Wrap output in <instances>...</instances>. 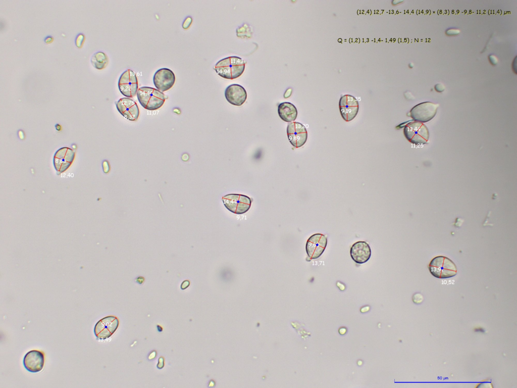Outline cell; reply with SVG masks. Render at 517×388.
<instances>
[{
  "mask_svg": "<svg viewBox=\"0 0 517 388\" xmlns=\"http://www.w3.org/2000/svg\"><path fill=\"white\" fill-rule=\"evenodd\" d=\"M245 67L244 60L237 56H230L219 61L214 70L221 77L227 79H234L240 77Z\"/></svg>",
  "mask_w": 517,
  "mask_h": 388,
  "instance_id": "1",
  "label": "cell"
},
{
  "mask_svg": "<svg viewBox=\"0 0 517 388\" xmlns=\"http://www.w3.org/2000/svg\"><path fill=\"white\" fill-rule=\"evenodd\" d=\"M137 99L142 107L150 111L160 109L164 104L166 98L164 93L151 87L142 86L137 92Z\"/></svg>",
  "mask_w": 517,
  "mask_h": 388,
  "instance_id": "2",
  "label": "cell"
},
{
  "mask_svg": "<svg viewBox=\"0 0 517 388\" xmlns=\"http://www.w3.org/2000/svg\"><path fill=\"white\" fill-rule=\"evenodd\" d=\"M429 269L431 274L438 278H450L457 274V268L454 263L443 256L434 258L429 265Z\"/></svg>",
  "mask_w": 517,
  "mask_h": 388,
  "instance_id": "3",
  "label": "cell"
},
{
  "mask_svg": "<svg viewBox=\"0 0 517 388\" xmlns=\"http://www.w3.org/2000/svg\"><path fill=\"white\" fill-rule=\"evenodd\" d=\"M403 133L410 142L417 145L427 143L429 138V132L427 126L423 123L416 121L407 123L404 127Z\"/></svg>",
  "mask_w": 517,
  "mask_h": 388,
  "instance_id": "4",
  "label": "cell"
},
{
  "mask_svg": "<svg viewBox=\"0 0 517 388\" xmlns=\"http://www.w3.org/2000/svg\"><path fill=\"white\" fill-rule=\"evenodd\" d=\"M222 201L226 209L235 214H243L247 212L251 205V200L247 196L229 193L222 197Z\"/></svg>",
  "mask_w": 517,
  "mask_h": 388,
  "instance_id": "5",
  "label": "cell"
},
{
  "mask_svg": "<svg viewBox=\"0 0 517 388\" xmlns=\"http://www.w3.org/2000/svg\"><path fill=\"white\" fill-rule=\"evenodd\" d=\"M118 87L121 93L127 98L134 97L138 90V80L135 73L131 69L125 71L120 76Z\"/></svg>",
  "mask_w": 517,
  "mask_h": 388,
  "instance_id": "6",
  "label": "cell"
},
{
  "mask_svg": "<svg viewBox=\"0 0 517 388\" xmlns=\"http://www.w3.org/2000/svg\"><path fill=\"white\" fill-rule=\"evenodd\" d=\"M438 104L426 102L418 104L410 111V116L416 121L427 122L436 114Z\"/></svg>",
  "mask_w": 517,
  "mask_h": 388,
  "instance_id": "7",
  "label": "cell"
},
{
  "mask_svg": "<svg viewBox=\"0 0 517 388\" xmlns=\"http://www.w3.org/2000/svg\"><path fill=\"white\" fill-rule=\"evenodd\" d=\"M119 320L114 316H109L99 320L95 325L94 333L99 340H104L110 337L119 326Z\"/></svg>",
  "mask_w": 517,
  "mask_h": 388,
  "instance_id": "8",
  "label": "cell"
},
{
  "mask_svg": "<svg viewBox=\"0 0 517 388\" xmlns=\"http://www.w3.org/2000/svg\"><path fill=\"white\" fill-rule=\"evenodd\" d=\"M287 134L290 143L295 148L303 146L307 138L305 127L298 122H292L288 124Z\"/></svg>",
  "mask_w": 517,
  "mask_h": 388,
  "instance_id": "9",
  "label": "cell"
},
{
  "mask_svg": "<svg viewBox=\"0 0 517 388\" xmlns=\"http://www.w3.org/2000/svg\"><path fill=\"white\" fill-rule=\"evenodd\" d=\"M327 245V237L321 233H315L307 239L305 249L311 259L319 258L324 253Z\"/></svg>",
  "mask_w": 517,
  "mask_h": 388,
  "instance_id": "10",
  "label": "cell"
},
{
  "mask_svg": "<svg viewBox=\"0 0 517 388\" xmlns=\"http://www.w3.org/2000/svg\"><path fill=\"white\" fill-rule=\"evenodd\" d=\"M341 115L346 122L352 120L357 115L359 110V104L356 99L349 94L341 96L339 102Z\"/></svg>",
  "mask_w": 517,
  "mask_h": 388,
  "instance_id": "11",
  "label": "cell"
},
{
  "mask_svg": "<svg viewBox=\"0 0 517 388\" xmlns=\"http://www.w3.org/2000/svg\"><path fill=\"white\" fill-rule=\"evenodd\" d=\"M75 156V152L68 147L59 149L54 157V165L58 174L66 171L73 163Z\"/></svg>",
  "mask_w": 517,
  "mask_h": 388,
  "instance_id": "12",
  "label": "cell"
},
{
  "mask_svg": "<svg viewBox=\"0 0 517 388\" xmlns=\"http://www.w3.org/2000/svg\"><path fill=\"white\" fill-rule=\"evenodd\" d=\"M175 80L174 72L167 68L158 70L153 77V82L156 88L163 92L171 89Z\"/></svg>",
  "mask_w": 517,
  "mask_h": 388,
  "instance_id": "13",
  "label": "cell"
},
{
  "mask_svg": "<svg viewBox=\"0 0 517 388\" xmlns=\"http://www.w3.org/2000/svg\"><path fill=\"white\" fill-rule=\"evenodd\" d=\"M119 112L126 119L135 121L139 115V110L137 103L129 98L120 99L116 103Z\"/></svg>",
  "mask_w": 517,
  "mask_h": 388,
  "instance_id": "14",
  "label": "cell"
},
{
  "mask_svg": "<svg viewBox=\"0 0 517 388\" xmlns=\"http://www.w3.org/2000/svg\"><path fill=\"white\" fill-rule=\"evenodd\" d=\"M44 364V354L40 351L33 350L27 352L23 359L25 369L33 373L38 372L43 369Z\"/></svg>",
  "mask_w": 517,
  "mask_h": 388,
  "instance_id": "15",
  "label": "cell"
},
{
  "mask_svg": "<svg viewBox=\"0 0 517 388\" xmlns=\"http://www.w3.org/2000/svg\"><path fill=\"white\" fill-rule=\"evenodd\" d=\"M226 100L231 104L240 106L246 101L247 92L245 88L238 84L229 85L225 91Z\"/></svg>",
  "mask_w": 517,
  "mask_h": 388,
  "instance_id": "16",
  "label": "cell"
},
{
  "mask_svg": "<svg viewBox=\"0 0 517 388\" xmlns=\"http://www.w3.org/2000/svg\"><path fill=\"white\" fill-rule=\"evenodd\" d=\"M350 254L351 259L357 264H364L371 258V249L369 245L364 241H358L352 245Z\"/></svg>",
  "mask_w": 517,
  "mask_h": 388,
  "instance_id": "17",
  "label": "cell"
},
{
  "mask_svg": "<svg viewBox=\"0 0 517 388\" xmlns=\"http://www.w3.org/2000/svg\"><path fill=\"white\" fill-rule=\"evenodd\" d=\"M278 113L280 118L286 122L294 121L297 116L296 107L289 102L280 103L278 107Z\"/></svg>",
  "mask_w": 517,
  "mask_h": 388,
  "instance_id": "18",
  "label": "cell"
},
{
  "mask_svg": "<svg viewBox=\"0 0 517 388\" xmlns=\"http://www.w3.org/2000/svg\"><path fill=\"white\" fill-rule=\"evenodd\" d=\"M91 62L92 65L97 69H102L108 63V58L106 55L101 52L95 53L92 56Z\"/></svg>",
  "mask_w": 517,
  "mask_h": 388,
  "instance_id": "19",
  "label": "cell"
},
{
  "mask_svg": "<svg viewBox=\"0 0 517 388\" xmlns=\"http://www.w3.org/2000/svg\"><path fill=\"white\" fill-rule=\"evenodd\" d=\"M412 300L415 304H420L423 302L424 297L421 294L417 293L413 295Z\"/></svg>",
  "mask_w": 517,
  "mask_h": 388,
  "instance_id": "20",
  "label": "cell"
},
{
  "mask_svg": "<svg viewBox=\"0 0 517 388\" xmlns=\"http://www.w3.org/2000/svg\"><path fill=\"white\" fill-rule=\"evenodd\" d=\"M192 21V18L189 16L187 17L183 22L182 27L185 29L188 28L190 26Z\"/></svg>",
  "mask_w": 517,
  "mask_h": 388,
  "instance_id": "21",
  "label": "cell"
},
{
  "mask_svg": "<svg viewBox=\"0 0 517 388\" xmlns=\"http://www.w3.org/2000/svg\"><path fill=\"white\" fill-rule=\"evenodd\" d=\"M77 38L76 39V45L78 47V45H81L84 40V35L82 34H80L78 36Z\"/></svg>",
  "mask_w": 517,
  "mask_h": 388,
  "instance_id": "22",
  "label": "cell"
},
{
  "mask_svg": "<svg viewBox=\"0 0 517 388\" xmlns=\"http://www.w3.org/2000/svg\"><path fill=\"white\" fill-rule=\"evenodd\" d=\"M460 31L458 29H450L446 31V34L448 35H453L458 34Z\"/></svg>",
  "mask_w": 517,
  "mask_h": 388,
  "instance_id": "23",
  "label": "cell"
},
{
  "mask_svg": "<svg viewBox=\"0 0 517 388\" xmlns=\"http://www.w3.org/2000/svg\"><path fill=\"white\" fill-rule=\"evenodd\" d=\"M164 366V359L163 357H161L159 358L158 364L157 367L159 369H162Z\"/></svg>",
  "mask_w": 517,
  "mask_h": 388,
  "instance_id": "24",
  "label": "cell"
},
{
  "mask_svg": "<svg viewBox=\"0 0 517 388\" xmlns=\"http://www.w3.org/2000/svg\"><path fill=\"white\" fill-rule=\"evenodd\" d=\"M435 88L438 92H442L444 90L445 87L443 84L439 83L435 86Z\"/></svg>",
  "mask_w": 517,
  "mask_h": 388,
  "instance_id": "25",
  "label": "cell"
},
{
  "mask_svg": "<svg viewBox=\"0 0 517 388\" xmlns=\"http://www.w3.org/2000/svg\"><path fill=\"white\" fill-rule=\"evenodd\" d=\"M189 284H190V282H189V280H186L184 281H183V282L182 283V284H181V288L182 289H186V288H187V287H188V286H189Z\"/></svg>",
  "mask_w": 517,
  "mask_h": 388,
  "instance_id": "26",
  "label": "cell"
},
{
  "mask_svg": "<svg viewBox=\"0 0 517 388\" xmlns=\"http://www.w3.org/2000/svg\"><path fill=\"white\" fill-rule=\"evenodd\" d=\"M489 59L491 63L493 65H495L497 63V59L494 56H490L489 57Z\"/></svg>",
  "mask_w": 517,
  "mask_h": 388,
  "instance_id": "27",
  "label": "cell"
},
{
  "mask_svg": "<svg viewBox=\"0 0 517 388\" xmlns=\"http://www.w3.org/2000/svg\"><path fill=\"white\" fill-rule=\"evenodd\" d=\"M156 356V351H153V352H151L150 353V354L149 355L148 359L149 360L152 359L154 358H155Z\"/></svg>",
  "mask_w": 517,
  "mask_h": 388,
  "instance_id": "28",
  "label": "cell"
},
{
  "mask_svg": "<svg viewBox=\"0 0 517 388\" xmlns=\"http://www.w3.org/2000/svg\"><path fill=\"white\" fill-rule=\"evenodd\" d=\"M144 280V278L142 276H138L136 278V281L140 284H141Z\"/></svg>",
  "mask_w": 517,
  "mask_h": 388,
  "instance_id": "29",
  "label": "cell"
},
{
  "mask_svg": "<svg viewBox=\"0 0 517 388\" xmlns=\"http://www.w3.org/2000/svg\"><path fill=\"white\" fill-rule=\"evenodd\" d=\"M346 329H345V328H343V327H342V328H340V329H339V333H340L341 334H344V333H345L346 332Z\"/></svg>",
  "mask_w": 517,
  "mask_h": 388,
  "instance_id": "30",
  "label": "cell"
},
{
  "mask_svg": "<svg viewBox=\"0 0 517 388\" xmlns=\"http://www.w3.org/2000/svg\"><path fill=\"white\" fill-rule=\"evenodd\" d=\"M157 327H158L157 328H158V331H160V332H161L162 331V330H163V329L161 327V326H160L159 325H157Z\"/></svg>",
  "mask_w": 517,
  "mask_h": 388,
  "instance_id": "31",
  "label": "cell"
}]
</instances>
